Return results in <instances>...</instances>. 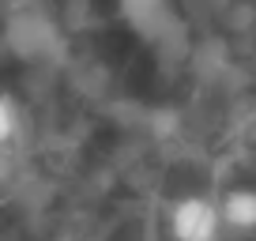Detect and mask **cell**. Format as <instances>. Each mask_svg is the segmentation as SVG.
Wrapping results in <instances>:
<instances>
[{"instance_id":"3957f363","label":"cell","mask_w":256,"mask_h":241,"mask_svg":"<svg viewBox=\"0 0 256 241\" xmlns=\"http://www.w3.org/2000/svg\"><path fill=\"white\" fill-rule=\"evenodd\" d=\"M226 218V230H238V234H256V188L252 185H241L230 188V192L218 200Z\"/></svg>"},{"instance_id":"277c9868","label":"cell","mask_w":256,"mask_h":241,"mask_svg":"<svg viewBox=\"0 0 256 241\" xmlns=\"http://www.w3.org/2000/svg\"><path fill=\"white\" fill-rule=\"evenodd\" d=\"M12 46H16L19 38H26L23 46H19V53L23 56H38L42 49H49L53 46V30H49V23H42V19H16V23H12Z\"/></svg>"},{"instance_id":"6da1fadb","label":"cell","mask_w":256,"mask_h":241,"mask_svg":"<svg viewBox=\"0 0 256 241\" xmlns=\"http://www.w3.org/2000/svg\"><path fill=\"white\" fill-rule=\"evenodd\" d=\"M166 222H170V238L174 241H222V230H226L222 208L196 192L170 204Z\"/></svg>"},{"instance_id":"5b68a950","label":"cell","mask_w":256,"mask_h":241,"mask_svg":"<svg viewBox=\"0 0 256 241\" xmlns=\"http://www.w3.org/2000/svg\"><path fill=\"white\" fill-rule=\"evenodd\" d=\"M16 132H19V106H16L12 94H4V98H0V140L12 144Z\"/></svg>"},{"instance_id":"7a4b0ae2","label":"cell","mask_w":256,"mask_h":241,"mask_svg":"<svg viewBox=\"0 0 256 241\" xmlns=\"http://www.w3.org/2000/svg\"><path fill=\"white\" fill-rule=\"evenodd\" d=\"M117 16L124 19V26L136 38L151 42V46L166 42L177 30L174 0H117Z\"/></svg>"}]
</instances>
